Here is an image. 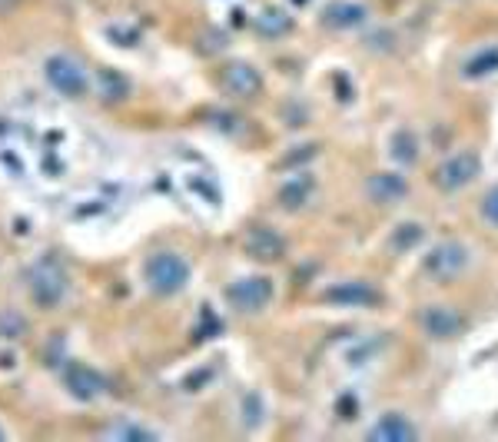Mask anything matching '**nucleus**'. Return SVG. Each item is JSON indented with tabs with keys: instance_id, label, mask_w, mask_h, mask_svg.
I'll return each instance as SVG.
<instances>
[{
	"instance_id": "obj_15",
	"label": "nucleus",
	"mask_w": 498,
	"mask_h": 442,
	"mask_svg": "<svg viewBox=\"0 0 498 442\" xmlns=\"http://www.w3.org/2000/svg\"><path fill=\"white\" fill-rule=\"evenodd\" d=\"M256 31L263 33V37H279V33L289 31V17H286L283 11H263L259 14V21H256Z\"/></svg>"
},
{
	"instance_id": "obj_4",
	"label": "nucleus",
	"mask_w": 498,
	"mask_h": 442,
	"mask_svg": "<svg viewBox=\"0 0 498 442\" xmlns=\"http://www.w3.org/2000/svg\"><path fill=\"white\" fill-rule=\"evenodd\" d=\"M226 299L233 303V309L240 313H259L269 306L273 299V283L266 277H243L236 279L233 287H226Z\"/></svg>"
},
{
	"instance_id": "obj_3",
	"label": "nucleus",
	"mask_w": 498,
	"mask_h": 442,
	"mask_svg": "<svg viewBox=\"0 0 498 442\" xmlns=\"http://www.w3.org/2000/svg\"><path fill=\"white\" fill-rule=\"evenodd\" d=\"M43 73H47V80H51L53 90H61L63 97H83L87 87H90V77H87V71H83V63L67 57V53H53V57H47Z\"/></svg>"
},
{
	"instance_id": "obj_10",
	"label": "nucleus",
	"mask_w": 498,
	"mask_h": 442,
	"mask_svg": "<svg viewBox=\"0 0 498 442\" xmlns=\"http://www.w3.org/2000/svg\"><path fill=\"white\" fill-rule=\"evenodd\" d=\"M246 253L253 259H279L283 257V240L276 237L269 227H256L249 230V237H246Z\"/></svg>"
},
{
	"instance_id": "obj_7",
	"label": "nucleus",
	"mask_w": 498,
	"mask_h": 442,
	"mask_svg": "<svg viewBox=\"0 0 498 442\" xmlns=\"http://www.w3.org/2000/svg\"><path fill=\"white\" fill-rule=\"evenodd\" d=\"M468 267V249L462 243H442L426 257V269L438 279H452Z\"/></svg>"
},
{
	"instance_id": "obj_14",
	"label": "nucleus",
	"mask_w": 498,
	"mask_h": 442,
	"mask_svg": "<svg viewBox=\"0 0 498 442\" xmlns=\"http://www.w3.org/2000/svg\"><path fill=\"white\" fill-rule=\"evenodd\" d=\"M325 296L333 303H343V306H369V303H379V293L366 283H343V287H333Z\"/></svg>"
},
{
	"instance_id": "obj_9",
	"label": "nucleus",
	"mask_w": 498,
	"mask_h": 442,
	"mask_svg": "<svg viewBox=\"0 0 498 442\" xmlns=\"http://www.w3.org/2000/svg\"><path fill=\"white\" fill-rule=\"evenodd\" d=\"M422 326H426L428 336L448 340V336H456L458 329H462V316L448 306H428L426 313H422Z\"/></svg>"
},
{
	"instance_id": "obj_16",
	"label": "nucleus",
	"mask_w": 498,
	"mask_h": 442,
	"mask_svg": "<svg viewBox=\"0 0 498 442\" xmlns=\"http://www.w3.org/2000/svg\"><path fill=\"white\" fill-rule=\"evenodd\" d=\"M107 436H110V439H130V442L156 439V432L143 429V426H136V422H117V426H110V429H107Z\"/></svg>"
},
{
	"instance_id": "obj_13",
	"label": "nucleus",
	"mask_w": 498,
	"mask_h": 442,
	"mask_svg": "<svg viewBox=\"0 0 498 442\" xmlns=\"http://www.w3.org/2000/svg\"><path fill=\"white\" fill-rule=\"evenodd\" d=\"M369 436L376 442H412L418 432H416V426L406 422L402 416H386V419H379L376 426H372Z\"/></svg>"
},
{
	"instance_id": "obj_18",
	"label": "nucleus",
	"mask_w": 498,
	"mask_h": 442,
	"mask_svg": "<svg viewBox=\"0 0 498 442\" xmlns=\"http://www.w3.org/2000/svg\"><path fill=\"white\" fill-rule=\"evenodd\" d=\"M492 71H498V47L482 51L478 57H472V61L465 63L468 77H485V73H492Z\"/></svg>"
},
{
	"instance_id": "obj_11",
	"label": "nucleus",
	"mask_w": 498,
	"mask_h": 442,
	"mask_svg": "<svg viewBox=\"0 0 498 442\" xmlns=\"http://www.w3.org/2000/svg\"><path fill=\"white\" fill-rule=\"evenodd\" d=\"M406 193L409 186L399 174H376L369 180V196H372L376 203H399Z\"/></svg>"
},
{
	"instance_id": "obj_19",
	"label": "nucleus",
	"mask_w": 498,
	"mask_h": 442,
	"mask_svg": "<svg viewBox=\"0 0 498 442\" xmlns=\"http://www.w3.org/2000/svg\"><path fill=\"white\" fill-rule=\"evenodd\" d=\"M482 213H485L488 223H495L498 227V186L495 190H488V196L482 200Z\"/></svg>"
},
{
	"instance_id": "obj_2",
	"label": "nucleus",
	"mask_w": 498,
	"mask_h": 442,
	"mask_svg": "<svg viewBox=\"0 0 498 442\" xmlns=\"http://www.w3.org/2000/svg\"><path fill=\"white\" fill-rule=\"evenodd\" d=\"M146 283H150L153 293L174 296V293L186 289V283H190V263L180 253H156L146 263Z\"/></svg>"
},
{
	"instance_id": "obj_5",
	"label": "nucleus",
	"mask_w": 498,
	"mask_h": 442,
	"mask_svg": "<svg viewBox=\"0 0 498 442\" xmlns=\"http://www.w3.org/2000/svg\"><path fill=\"white\" fill-rule=\"evenodd\" d=\"M63 386H67V392H70L73 400L80 402L100 400V396H107V390H110L107 376H100V372L83 366V362H70V366L63 370Z\"/></svg>"
},
{
	"instance_id": "obj_6",
	"label": "nucleus",
	"mask_w": 498,
	"mask_h": 442,
	"mask_svg": "<svg viewBox=\"0 0 498 442\" xmlns=\"http://www.w3.org/2000/svg\"><path fill=\"white\" fill-rule=\"evenodd\" d=\"M478 170H482V164H478L475 154H456L436 170V183L442 190H462V186H468L475 180Z\"/></svg>"
},
{
	"instance_id": "obj_20",
	"label": "nucleus",
	"mask_w": 498,
	"mask_h": 442,
	"mask_svg": "<svg viewBox=\"0 0 498 442\" xmlns=\"http://www.w3.org/2000/svg\"><path fill=\"white\" fill-rule=\"evenodd\" d=\"M0 442H4V429H0Z\"/></svg>"
},
{
	"instance_id": "obj_1",
	"label": "nucleus",
	"mask_w": 498,
	"mask_h": 442,
	"mask_svg": "<svg viewBox=\"0 0 498 442\" xmlns=\"http://www.w3.org/2000/svg\"><path fill=\"white\" fill-rule=\"evenodd\" d=\"M27 287H31V296L37 306L53 309L63 296H67V269H63L53 257L37 259L31 267V273H27Z\"/></svg>"
},
{
	"instance_id": "obj_8",
	"label": "nucleus",
	"mask_w": 498,
	"mask_h": 442,
	"mask_svg": "<svg viewBox=\"0 0 498 442\" xmlns=\"http://www.w3.org/2000/svg\"><path fill=\"white\" fill-rule=\"evenodd\" d=\"M223 87L230 93H236V97H253V93L263 87V80H259V71H256V67H249V63L243 61H233L223 67Z\"/></svg>"
},
{
	"instance_id": "obj_17",
	"label": "nucleus",
	"mask_w": 498,
	"mask_h": 442,
	"mask_svg": "<svg viewBox=\"0 0 498 442\" xmlns=\"http://www.w3.org/2000/svg\"><path fill=\"white\" fill-rule=\"evenodd\" d=\"M23 333H27V319L21 313H14V309H4L0 313V336L4 340H21Z\"/></svg>"
},
{
	"instance_id": "obj_12",
	"label": "nucleus",
	"mask_w": 498,
	"mask_h": 442,
	"mask_svg": "<svg viewBox=\"0 0 498 442\" xmlns=\"http://www.w3.org/2000/svg\"><path fill=\"white\" fill-rule=\"evenodd\" d=\"M323 17L329 27L349 31V27H359V24L366 21V7H362V4H352V0H339V4H329V7H325Z\"/></svg>"
}]
</instances>
